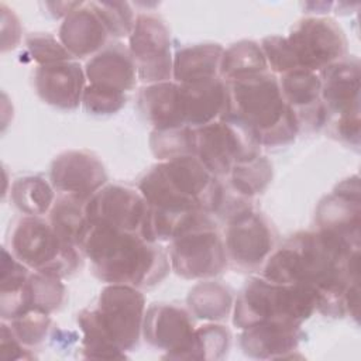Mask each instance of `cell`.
I'll list each match as a JSON object with an SVG mask.
<instances>
[{"label":"cell","instance_id":"5bb4252c","mask_svg":"<svg viewBox=\"0 0 361 361\" xmlns=\"http://www.w3.org/2000/svg\"><path fill=\"white\" fill-rule=\"evenodd\" d=\"M195 326L188 310L171 303H154L144 314L142 336L157 350L165 351V358H185Z\"/></svg>","mask_w":361,"mask_h":361},{"label":"cell","instance_id":"484cf974","mask_svg":"<svg viewBox=\"0 0 361 361\" xmlns=\"http://www.w3.org/2000/svg\"><path fill=\"white\" fill-rule=\"evenodd\" d=\"M1 254L0 316L4 322H10L30 310L27 296L30 268L21 264L7 248H3Z\"/></svg>","mask_w":361,"mask_h":361},{"label":"cell","instance_id":"1f68e13d","mask_svg":"<svg viewBox=\"0 0 361 361\" xmlns=\"http://www.w3.org/2000/svg\"><path fill=\"white\" fill-rule=\"evenodd\" d=\"M28 309L42 313H52L65 300V285L61 278L34 271L27 279Z\"/></svg>","mask_w":361,"mask_h":361},{"label":"cell","instance_id":"d4e9b609","mask_svg":"<svg viewBox=\"0 0 361 361\" xmlns=\"http://www.w3.org/2000/svg\"><path fill=\"white\" fill-rule=\"evenodd\" d=\"M223 52L224 48L213 42L183 47L173 55L172 78L179 85L220 78Z\"/></svg>","mask_w":361,"mask_h":361},{"label":"cell","instance_id":"9c48e42d","mask_svg":"<svg viewBox=\"0 0 361 361\" xmlns=\"http://www.w3.org/2000/svg\"><path fill=\"white\" fill-rule=\"evenodd\" d=\"M169 264L185 279H210L227 265L224 240L209 220L171 241Z\"/></svg>","mask_w":361,"mask_h":361},{"label":"cell","instance_id":"277c9868","mask_svg":"<svg viewBox=\"0 0 361 361\" xmlns=\"http://www.w3.org/2000/svg\"><path fill=\"white\" fill-rule=\"evenodd\" d=\"M228 118L243 124L259 145L290 144L300 127L293 109L285 102L278 78L269 71L226 82Z\"/></svg>","mask_w":361,"mask_h":361},{"label":"cell","instance_id":"ab89813d","mask_svg":"<svg viewBox=\"0 0 361 361\" xmlns=\"http://www.w3.org/2000/svg\"><path fill=\"white\" fill-rule=\"evenodd\" d=\"M24 347L25 345L16 337L11 327L3 320L0 331V358L6 361L31 358L28 350H25Z\"/></svg>","mask_w":361,"mask_h":361},{"label":"cell","instance_id":"30bf717a","mask_svg":"<svg viewBox=\"0 0 361 361\" xmlns=\"http://www.w3.org/2000/svg\"><path fill=\"white\" fill-rule=\"evenodd\" d=\"M128 51L141 82L158 83L172 78L173 56L171 52V34L161 17L140 13L135 17L128 37Z\"/></svg>","mask_w":361,"mask_h":361},{"label":"cell","instance_id":"4fadbf2b","mask_svg":"<svg viewBox=\"0 0 361 361\" xmlns=\"http://www.w3.org/2000/svg\"><path fill=\"white\" fill-rule=\"evenodd\" d=\"M148 203L141 192L127 185L106 183L87 202L86 212L92 226L142 234ZM142 237V235H141Z\"/></svg>","mask_w":361,"mask_h":361},{"label":"cell","instance_id":"603a6c76","mask_svg":"<svg viewBox=\"0 0 361 361\" xmlns=\"http://www.w3.org/2000/svg\"><path fill=\"white\" fill-rule=\"evenodd\" d=\"M85 75L90 85L126 93L137 83V68L127 47L120 42L107 44L85 65Z\"/></svg>","mask_w":361,"mask_h":361},{"label":"cell","instance_id":"836d02e7","mask_svg":"<svg viewBox=\"0 0 361 361\" xmlns=\"http://www.w3.org/2000/svg\"><path fill=\"white\" fill-rule=\"evenodd\" d=\"M230 343V330L223 324L210 322L195 329L185 360H221L227 354Z\"/></svg>","mask_w":361,"mask_h":361},{"label":"cell","instance_id":"4316f807","mask_svg":"<svg viewBox=\"0 0 361 361\" xmlns=\"http://www.w3.org/2000/svg\"><path fill=\"white\" fill-rule=\"evenodd\" d=\"M86 202L72 195L59 193L49 210L48 221L56 235L78 248H80L92 227L86 212Z\"/></svg>","mask_w":361,"mask_h":361},{"label":"cell","instance_id":"8992f818","mask_svg":"<svg viewBox=\"0 0 361 361\" xmlns=\"http://www.w3.org/2000/svg\"><path fill=\"white\" fill-rule=\"evenodd\" d=\"M316 310L314 293L302 285L251 278L233 305V323L244 330L264 322L300 324Z\"/></svg>","mask_w":361,"mask_h":361},{"label":"cell","instance_id":"ac0fdd59","mask_svg":"<svg viewBox=\"0 0 361 361\" xmlns=\"http://www.w3.org/2000/svg\"><path fill=\"white\" fill-rule=\"evenodd\" d=\"M279 86L285 102L293 109L299 127L303 124L319 128L329 118L322 102V80L317 72L298 68L281 76Z\"/></svg>","mask_w":361,"mask_h":361},{"label":"cell","instance_id":"d6a6232c","mask_svg":"<svg viewBox=\"0 0 361 361\" xmlns=\"http://www.w3.org/2000/svg\"><path fill=\"white\" fill-rule=\"evenodd\" d=\"M152 154L159 161L195 155V128L189 126L154 130L149 137Z\"/></svg>","mask_w":361,"mask_h":361},{"label":"cell","instance_id":"52a82bcc","mask_svg":"<svg viewBox=\"0 0 361 361\" xmlns=\"http://www.w3.org/2000/svg\"><path fill=\"white\" fill-rule=\"evenodd\" d=\"M7 244L21 264L37 272L63 278L80 265L78 247L62 241L51 223L38 216L18 219L10 228Z\"/></svg>","mask_w":361,"mask_h":361},{"label":"cell","instance_id":"60d3db41","mask_svg":"<svg viewBox=\"0 0 361 361\" xmlns=\"http://www.w3.org/2000/svg\"><path fill=\"white\" fill-rule=\"evenodd\" d=\"M337 135L353 147L360 145V111L345 113L337 116L336 121Z\"/></svg>","mask_w":361,"mask_h":361},{"label":"cell","instance_id":"ffe728a7","mask_svg":"<svg viewBox=\"0 0 361 361\" xmlns=\"http://www.w3.org/2000/svg\"><path fill=\"white\" fill-rule=\"evenodd\" d=\"M322 102L327 113L341 116L360 111V61L345 56L319 72Z\"/></svg>","mask_w":361,"mask_h":361},{"label":"cell","instance_id":"6da1fadb","mask_svg":"<svg viewBox=\"0 0 361 361\" xmlns=\"http://www.w3.org/2000/svg\"><path fill=\"white\" fill-rule=\"evenodd\" d=\"M358 271L360 247L320 230L293 234L262 265L268 281L309 288L316 310L331 317L345 314V293L360 281Z\"/></svg>","mask_w":361,"mask_h":361},{"label":"cell","instance_id":"cb8c5ba5","mask_svg":"<svg viewBox=\"0 0 361 361\" xmlns=\"http://www.w3.org/2000/svg\"><path fill=\"white\" fill-rule=\"evenodd\" d=\"M138 107L154 130L185 126L180 85L158 82L144 86L138 93Z\"/></svg>","mask_w":361,"mask_h":361},{"label":"cell","instance_id":"74e56055","mask_svg":"<svg viewBox=\"0 0 361 361\" xmlns=\"http://www.w3.org/2000/svg\"><path fill=\"white\" fill-rule=\"evenodd\" d=\"M82 103L89 113L107 116L114 114L124 107L126 94L123 92L89 83L85 87Z\"/></svg>","mask_w":361,"mask_h":361},{"label":"cell","instance_id":"e0dca14e","mask_svg":"<svg viewBox=\"0 0 361 361\" xmlns=\"http://www.w3.org/2000/svg\"><path fill=\"white\" fill-rule=\"evenodd\" d=\"M34 87L42 102L61 110H75L86 87L85 69L76 61H62L38 66Z\"/></svg>","mask_w":361,"mask_h":361},{"label":"cell","instance_id":"d590c367","mask_svg":"<svg viewBox=\"0 0 361 361\" xmlns=\"http://www.w3.org/2000/svg\"><path fill=\"white\" fill-rule=\"evenodd\" d=\"M10 327L25 347H34L45 340L51 327V319L47 313L28 310L10 320Z\"/></svg>","mask_w":361,"mask_h":361},{"label":"cell","instance_id":"7c38bea8","mask_svg":"<svg viewBox=\"0 0 361 361\" xmlns=\"http://www.w3.org/2000/svg\"><path fill=\"white\" fill-rule=\"evenodd\" d=\"M223 240L227 259L244 271L261 268L275 250L269 221L252 207L228 219Z\"/></svg>","mask_w":361,"mask_h":361},{"label":"cell","instance_id":"d6986e66","mask_svg":"<svg viewBox=\"0 0 361 361\" xmlns=\"http://www.w3.org/2000/svg\"><path fill=\"white\" fill-rule=\"evenodd\" d=\"M185 126L197 128L226 118L228 110L227 85L221 78H212L180 85Z\"/></svg>","mask_w":361,"mask_h":361},{"label":"cell","instance_id":"83f0119b","mask_svg":"<svg viewBox=\"0 0 361 361\" xmlns=\"http://www.w3.org/2000/svg\"><path fill=\"white\" fill-rule=\"evenodd\" d=\"M186 300L190 312L206 322L224 320L233 309V292L216 281L203 279L196 283L189 290Z\"/></svg>","mask_w":361,"mask_h":361},{"label":"cell","instance_id":"f1b7e54d","mask_svg":"<svg viewBox=\"0 0 361 361\" xmlns=\"http://www.w3.org/2000/svg\"><path fill=\"white\" fill-rule=\"evenodd\" d=\"M268 71V63L255 41L243 39L224 49L220 63V78L224 82L252 76Z\"/></svg>","mask_w":361,"mask_h":361},{"label":"cell","instance_id":"9a60e30c","mask_svg":"<svg viewBox=\"0 0 361 361\" xmlns=\"http://www.w3.org/2000/svg\"><path fill=\"white\" fill-rule=\"evenodd\" d=\"M49 180L59 193L89 200L107 183V173L93 152L72 149L55 157L51 164Z\"/></svg>","mask_w":361,"mask_h":361},{"label":"cell","instance_id":"7a4b0ae2","mask_svg":"<svg viewBox=\"0 0 361 361\" xmlns=\"http://www.w3.org/2000/svg\"><path fill=\"white\" fill-rule=\"evenodd\" d=\"M80 250L90 259L96 278L138 289L159 283L169 272L166 252L140 234L92 226Z\"/></svg>","mask_w":361,"mask_h":361},{"label":"cell","instance_id":"f546056e","mask_svg":"<svg viewBox=\"0 0 361 361\" xmlns=\"http://www.w3.org/2000/svg\"><path fill=\"white\" fill-rule=\"evenodd\" d=\"M13 204L25 216H42L55 202L54 186L37 175L17 178L10 188Z\"/></svg>","mask_w":361,"mask_h":361},{"label":"cell","instance_id":"8d00e7d4","mask_svg":"<svg viewBox=\"0 0 361 361\" xmlns=\"http://www.w3.org/2000/svg\"><path fill=\"white\" fill-rule=\"evenodd\" d=\"M25 45L31 58L39 66L72 59V55L66 51L62 42L47 32L30 34L25 39Z\"/></svg>","mask_w":361,"mask_h":361},{"label":"cell","instance_id":"5b68a950","mask_svg":"<svg viewBox=\"0 0 361 361\" xmlns=\"http://www.w3.org/2000/svg\"><path fill=\"white\" fill-rule=\"evenodd\" d=\"M223 183L195 155L159 161L138 182L147 203L161 209L216 213Z\"/></svg>","mask_w":361,"mask_h":361},{"label":"cell","instance_id":"ba28073f","mask_svg":"<svg viewBox=\"0 0 361 361\" xmlns=\"http://www.w3.org/2000/svg\"><path fill=\"white\" fill-rule=\"evenodd\" d=\"M254 135L233 118H221L195 128V157L217 178L227 176L241 161L259 155Z\"/></svg>","mask_w":361,"mask_h":361},{"label":"cell","instance_id":"3957f363","mask_svg":"<svg viewBox=\"0 0 361 361\" xmlns=\"http://www.w3.org/2000/svg\"><path fill=\"white\" fill-rule=\"evenodd\" d=\"M145 299L138 288L109 283L99 295L96 307L78 314L82 353L86 358L123 360L142 334Z\"/></svg>","mask_w":361,"mask_h":361},{"label":"cell","instance_id":"2e32d148","mask_svg":"<svg viewBox=\"0 0 361 361\" xmlns=\"http://www.w3.org/2000/svg\"><path fill=\"white\" fill-rule=\"evenodd\" d=\"M360 183L358 176H353L320 200L316 209L317 230L360 247Z\"/></svg>","mask_w":361,"mask_h":361},{"label":"cell","instance_id":"7402d4cb","mask_svg":"<svg viewBox=\"0 0 361 361\" xmlns=\"http://www.w3.org/2000/svg\"><path fill=\"white\" fill-rule=\"evenodd\" d=\"M109 32L90 1L80 3L68 14L58 31V39L72 58L93 56L107 44Z\"/></svg>","mask_w":361,"mask_h":361},{"label":"cell","instance_id":"f35d334b","mask_svg":"<svg viewBox=\"0 0 361 361\" xmlns=\"http://www.w3.org/2000/svg\"><path fill=\"white\" fill-rule=\"evenodd\" d=\"M259 45L268 66L275 73L283 75L289 71L299 68L293 49L286 37L269 35V37H265Z\"/></svg>","mask_w":361,"mask_h":361},{"label":"cell","instance_id":"4dcf8cb0","mask_svg":"<svg viewBox=\"0 0 361 361\" xmlns=\"http://www.w3.org/2000/svg\"><path fill=\"white\" fill-rule=\"evenodd\" d=\"M230 188L238 195L251 199L262 193L272 180V165L261 154L241 161L233 166L230 173Z\"/></svg>","mask_w":361,"mask_h":361},{"label":"cell","instance_id":"e575fe53","mask_svg":"<svg viewBox=\"0 0 361 361\" xmlns=\"http://www.w3.org/2000/svg\"><path fill=\"white\" fill-rule=\"evenodd\" d=\"M92 7L104 24L109 35L121 38L130 37L135 16L127 1H90Z\"/></svg>","mask_w":361,"mask_h":361},{"label":"cell","instance_id":"44dd1931","mask_svg":"<svg viewBox=\"0 0 361 361\" xmlns=\"http://www.w3.org/2000/svg\"><path fill=\"white\" fill-rule=\"evenodd\" d=\"M302 337L300 324L264 322L243 330L240 347L251 358L278 360L289 357L298 348Z\"/></svg>","mask_w":361,"mask_h":361},{"label":"cell","instance_id":"8fae6325","mask_svg":"<svg viewBox=\"0 0 361 361\" xmlns=\"http://www.w3.org/2000/svg\"><path fill=\"white\" fill-rule=\"evenodd\" d=\"M299 68L320 72L347 56V39L341 27L327 17H306L286 37Z\"/></svg>","mask_w":361,"mask_h":361}]
</instances>
